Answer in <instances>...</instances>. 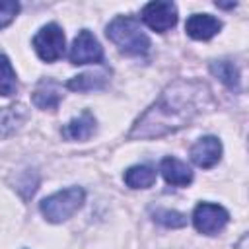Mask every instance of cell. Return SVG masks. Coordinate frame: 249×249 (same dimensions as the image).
I'll return each mask as SVG.
<instances>
[{"label": "cell", "mask_w": 249, "mask_h": 249, "mask_svg": "<svg viewBox=\"0 0 249 249\" xmlns=\"http://www.w3.org/2000/svg\"><path fill=\"white\" fill-rule=\"evenodd\" d=\"M212 105V93L198 80H175L160 97L140 115L128 138H161L193 123L206 107Z\"/></svg>", "instance_id": "cell-1"}, {"label": "cell", "mask_w": 249, "mask_h": 249, "mask_svg": "<svg viewBox=\"0 0 249 249\" xmlns=\"http://www.w3.org/2000/svg\"><path fill=\"white\" fill-rule=\"evenodd\" d=\"M107 37L126 54H144L150 49V39L132 16H119L107 25Z\"/></svg>", "instance_id": "cell-2"}, {"label": "cell", "mask_w": 249, "mask_h": 249, "mask_svg": "<svg viewBox=\"0 0 249 249\" xmlns=\"http://www.w3.org/2000/svg\"><path fill=\"white\" fill-rule=\"evenodd\" d=\"M84 191L80 187H70L64 191H58L47 198H43L41 202V214L45 216L47 222L58 224L64 222L68 218H72L84 204Z\"/></svg>", "instance_id": "cell-3"}, {"label": "cell", "mask_w": 249, "mask_h": 249, "mask_svg": "<svg viewBox=\"0 0 249 249\" xmlns=\"http://www.w3.org/2000/svg\"><path fill=\"white\" fill-rule=\"evenodd\" d=\"M33 47L45 62H54L64 53V33L56 23H47L33 37Z\"/></svg>", "instance_id": "cell-4"}, {"label": "cell", "mask_w": 249, "mask_h": 249, "mask_svg": "<svg viewBox=\"0 0 249 249\" xmlns=\"http://www.w3.org/2000/svg\"><path fill=\"white\" fill-rule=\"evenodd\" d=\"M230 220V214L226 208H222L220 204H212V202H200L196 204V208L193 210V224L196 228V231L204 233V235H214L218 233Z\"/></svg>", "instance_id": "cell-5"}, {"label": "cell", "mask_w": 249, "mask_h": 249, "mask_svg": "<svg viewBox=\"0 0 249 249\" xmlns=\"http://www.w3.org/2000/svg\"><path fill=\"white\" fill-rule=\"evenodd\" d=\"M68 56H70L72 64H93V62L103 60V49H101L99 41L93 37L91 31L82 29L74 37V43L70 47Z\"/></svg>", "instance_id": "cell-6"}, {"label": "cell", "mask_w": 249, "mask_h": 249, "mask_svg": "<svg viewBox=\"0 0 249 249\" xmlns=\"http://www.w3.org/2000/svg\"><path fill=\"white\" fill-rule=\"evenodd\" d=\"M142 19L150 29L165 33L177 23V8L173 2H150L142 8Z\"/></svg>", "instance_id": "cell-7"}, {"label": "cell", "mask_w": 249, "mask_h": 249, "mask_svg": "<svg viewBox=\"0 0 249 249\" xmlns=\"http://www.w3.org/2000/svg\"><path fill=\"white\" fill-rule=\"evenodd\" d=\"M222 158V142L216 136H202L198 138L191 148V160L198 167H212Z\"/></svg>", "instance_id": "cell-8"}, {"label": "cell", "mask_w": 249, "mask_h": 249, "mask_svg": "<svg viewBox=\"0 0 249 249\" xmlns=\"http://www.w3.org/2000/svg\"><path fill=\"white\" fill-rule=\"evenodd\" d=\"M220 27H222L220 19H216L210 14H193L185 23L187 35L196 41H206V39L214 37L220 31Z\"/></svg>", "instance_id": "cell-9"}, {"label": "cell", "mask_w": 249, "mask_h": 249, "mask_svg": "<svg viewBox=\"0 0 249 249\" xmlns=\"http://www.w3.org/2000/svg\"><path fill=\"white\" fill-rule=\"evenodd\" d=\"M160 171L163 175V179L169 183V185H175V187H185L193 181V171L187 163H183L181 160L173 158V156H167L161 160L160 163Z\"/></svg>", "instance_id": "cell-10"}, {"label": "cell", "mask_w": 249, "mask_h": 249, "mask_svg": "<svg viewBox=\"0 0 249 249\" xmlns=\"http://www.w3.org/2000/svg\"><path fill=\"white\" fill-rule=\"evenodd\" d=\"M93 132H95V119L89 111H84L82 115L74 117L62 128V136L66 140H88Z\"/></svg>", "instance_id": "cell-11"}, {"label": "cell", "mask_w": 249, "mask_h": 249, "mask_svg": "<svg viewBox=\"0 0 249 249\" xmlns=\"http://www.w3.org/2000/svg\"><path fill=\"white\" fill-rule=\"evenodd\" d=\"M25 119H27V111L21 103L0 107V136H8L14 130H18Z\"/></svg>", "instance_id": "cell-12"}, {"label": "cell", "mask_w": 249, "mask_h": 249, "mask_svg": "<svg viewBox=\"0 0 249 249\" xmlns=\"http://www.w3.org/2000/svg\"><path fill=\"white\" fill-rule=\"evenodd\" d=\"M33 103L39 107V109H49V111H54L60 103V91H58V86L53 82V80H45L37 86V89L33 91Z\"/></svg>", "instance_id": "cell-13"}, {"label": "cell", "mask_w": 249, "mask_h": 249, "mask_svg": "<svg viewBox=\"0 0 249 249\" xmlns=\"http://www.w3.org/2000/svg\"><path fill=\"white\" fill-rule=\"evenodd\" d=\"M124 183L130 189H148L156 183V171L148 165H132L124 173Z\"/></svg>", "instance_id": "cell-14"}, {"label": "cell", "mask_w": 249, "mask_h": 249, "mask_svg": "<svg viewBox=\"0 0 249 249\" xmlns=\"http://www.w3.org/2000/svg\"><path fill=\"white\" fill-rule=\"evenodd\" d=\"M210 70L230 89H237L239 88V70L231 60H216V62L210 64Z\"/></svg>", "instance_id": "cell-15"}, {"label": "cell", "mask_w": 249, "mask_h": 249, "mask_svg": "<svg viewBox=\"0 0 249 249\" xmlns=\"http://www.w3.org/2000/svg\"><path fill=\"white\" fill-rule=\"evenodd\" d=\"M107 84V72H88L82 76L72 78L66 88L74 89V91H91V89H99Z\"/></svg>", "instance_id": "cell-16"}, {"label": "cell", "mask_w": 249, "mask_h": 249, "mask_svg": "<svg viewBox=\"0 0 249 249\" xmlns=\"http://www.w3.org/2000/svg\"><path fill=\"white\" fill-rule=\"evenodd\" d=\"M18 89V80H16V72L8 60V56L0 54V95L8 97L14 95Z\"/></svg>", "instance_id": "cell-17"}, {"label": "cell", "mask_w": 249, "mask_h": 249, "mask_svg": "<svg viewBox=\"0 0 249 249\" xmlns=\"http://www.w3.org/2000/svg\"><path fill=\"white\" fill-rule=\"evenodd\" d=\"M154 220L165 228H183L187 224V218L175 210H158L154 214Z\"/></svg>", "instance_id": "cell-18"}, {"label": "cell", "mask_w": 249, "mask_h": 249, "mask_svg": "<svg viewBox=\"0 0 249 249\" xmlns=\"http://www.w3.org/2000/svg\"><path fill=\"white\" fill-rule=\"evenodd\" d=\"M19 12V4L12 2V0H2L0 2V29L6 27Z\"/></svg>", "instance_id": "cell-19"}]
</instances>
